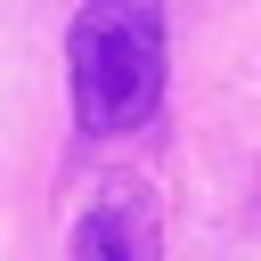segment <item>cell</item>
Segmentation results:
<instances>
[{"instance_id": "6da1fadb", "label": "cell", "mask_w": 261, "mask_h": 261, "mask_svg": "<svg viewBox=\"0 0 261 261\" xmlns=\"http://www.w3.org/2000/svg\"><path fill=\"white\" fill-rule=\"evenodd\" d=\"M65 73L90 139L139 130L163 106V0H82L65 24Z\"/></svg>"}, {"instance_id": "7a4b0ae2", "label": "cell", "mask_w": 261, "mask_h": 261, "mask_svg": "<svg viewBox=\"0 0 261 261\" xmlns=\"http://www.w3.org/2000/svg\"><path fill=\"white\" fill-rule=\"evenodd\" d=\"M65 261H163V228H155V204L147 188L130 179H106L90 196V212L73 220V245Z\"/></svg>"}]
</instances>
